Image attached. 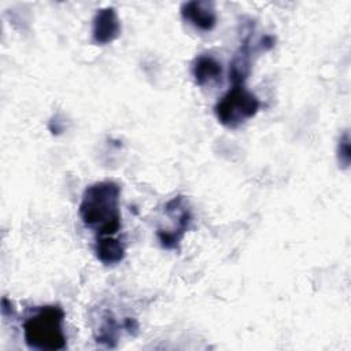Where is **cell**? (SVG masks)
Instances as JSON below:
<instances>
[{"mask_svg":"<svg viewBox=\"0 0 351 351\" xmlns=\"http://www.w3.org/2000/svg\"><path fill=\"white\" fill-rule=\"evenodd\" d=\"M121 186L110 180L89 185L81 197L78 213L82 223L96 237L115 236L121 229Z\"/></svg>","mask_w":351,"mask_h":351,"instance_id":"obj_1","label":"cell"},{"mask_svg":"<svg viewBox=\"0 0 351 351\" xmlns=\"http://www.w3.org/2000/svg\"><path fill=\"white\" fill-rule=\"evenodd\" d=\"M64 311L59 306H41L23 321V337L29 348L55 351L66 348Z\"/></svg>","mask_w":351,"mask_h":351,"instance_id":"obj_2","label":"cell"},{"mask_svg":"<svg viewBox=\"0 0 351 351\" xmlns=\"http://www.w3.org/2000/svg\"><path fill=\"white\" fill-rule=\"evenodd\" d=\"M259 99L244 84L233 85L215 104L214 114L221 125L236 129L259 111Z\"/></svg>","mask_w":351,"mask_h":351,"instance_id":"obj_3","label":"cell"},{"mask_svg":"<svg viewBox=\"0 0 351 351\" xmlns=\"http://www.w3.org/2000/svg\"><path fill=\"white\" fill-rule=\"evenodd\" d=\"M166 215L173 221V228L165 232H158V240L160 245L166 250L177 248L181 239L191 223V210L188 207V202L184 196H176L169 200L165 206Z\"/></svg>","mask_w":351,"mask_h":351,"instance_id":"obj_4","label":"cell"},{"mask_svg":"<svg viewBox=\"0 0 351 351\" xmlns=\"http://www.w3.org/2000/svg\"><path fill=\"white\" fill-rule=\"evenodd\" d=\"M121 34V21L115 8L104 7L97 10L92 21V41L97 45L112 43Z\"/></svg>","mask_w":351,"mask_h":351,"instance_id":"obj_5","label":"cell"},{"mask_svg":"<svg viewBox=\"0 0 351 351\" xmlns=\"http://www.w3.org/2000/svg\"><path fill=\"white\" fill-rule=\"evenodd\" d=\"M181 16L196 30L210 32L217 25V12L211 1H188L181 5Z\"/></svg>","mask_w":351,"mask_h":351,"instance_id":"obj_6","label":"cell"},{"mask_svg":"<svg viewBox=\"0 0 351 351\" xmlns=\"http://www.w3.org/2000/svg\"><path fill=\"white\" fill-rule=\"evenodd\" d=\"M192 75L199 86H210L222 77V64L211 55H199L192 64Z\"/></svg>","mask_w":351,"mask_h":351,"instance_id":"obj_7","label":"cell"},{"mask_svg":"<svg viewBox=\"0 0 351 351\" xmlns=\"http://www.w3.org/2000/svg\"><path fill=\"white\" fill-rule=\"evenodd\" d=\"M95 255L103 265L114 266V265L121 263L123 261V258H125V245L115 236L96 237Z\"/></svg>","mask_w":351,"mask_h":351,"instance_id":"obj_8","label":"cell"},{"mask_svg":"<svg viewBox=\"0 0 351 351\" xmlns=\"http://www.w3.org/2000/svg\"><path fill=\"white\" fill-rule=\"evenodd\" d=\"M337 160L339 165L343 169H347L350 166V160H351V155H350V134L348 132H344L340 138H339V144H337Z\"/></svg>","mask_w":351,"mask_h":351,"instance_id":"obj_9","label":"cell"}]
</instances>
